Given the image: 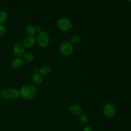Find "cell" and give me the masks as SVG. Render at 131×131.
<instances>
[{"label": "cell", "instance_id": "obj_1", "mask_svg": "<svg viewBox=\"0 0 131 131\" xmlns=\"http://www.w3.org/2000/svg\"><path fill=\"white\" fill-rule=\"evenodd\" d=\"M20 94L24 98L31 99L36 96L37 94V90L34 86L31 84H27L21 88Z\"/></svg>", "mask_w": 131, "mask_h": 131}, {"label": "cell", "instance_id": "obj_2", "mask_svg": "<svg viewBox=\"0 0 131 131\" xmlns=\"http://www.w3.org/2000/svg\"><path fill=\"white\" fill-rule=\"evenodd\" d=\"M20 95V92L12 88H6L3 90L1 92V96L2 98L7 99H14L18 97Z\"/></svg>", "mask_w": 131, "mask_h": 131}, {"label": "cell", "instance_id": "obj_3", "mask_svg": "<svg viewBox=\"0 0 131 131\" xmlns=\"http://www.w3.org/2000/svg\"><path fill=\"white\" fill-rule=\"evenodd\" d=\"M36 41L40 46L45 47L48 45L50 41V37L48 33L41 31L37 33Z\"/></svg>", "mask_w": 131, "mask_h": 131}, {"label": "cell", "instance_id": "obj_4", "mask_svg": "<svg viewBox=\"0 0 131 131\" xmlns=\"http://www.w3.org/2000/svg\"><path fill=\"white\" fill-rule=\"evenodd\" d=\"M72 23L68 18H62L60 19L57 23V26L60 30L63 31L69 30L72 28Z\"/></svg>", "mask_w": 131, "mask_h": 131}, {"label": "cell", "instance_id": "obj_5", "mask_svg": "<svg viewBox=\"0 0 131 131\" xmlns=\"http://www.w3.org/2000/svg\"><path fill=\"white\" fill-rule=\"evenodd\" d=\"M60 53L64 56H69L71 55L73 51V47L72 43L66 42L62 43L59 48Z\"/></svg>", "mask_w": 131, "mask_h": 131}, {"label": "cell", "instance_id": "obj_6", "mask_svg": "<svg viewBox=\"0 0 131 131\" xmlns=\"http://www.w3.org/2000/svg\"><path fill=\"white\" fill-rule=\"evenodd\" d=\"M103 113L107 117L111 118L113 117L116 113V106L112 103L107 104L104 107Z\"/></svg>", "mask_w": 131, "mask_h": 131}, {"label": "cell", "instance_id": "obj_7", "mask_svg": "<svg viewBox=\"0 0 131 131\" xmlns=\"http://www.w3.org/2000/svg\"><path fill=\"white\" fill-rule=\"evenodd\" d=\"M13 53L17 57H23L25 53L24 46L19 42L15 43L13 48Z\"/></svg>", "mask_w": 131, "mask_h": 131}, {"label": "cell", "instance_id": "obj_8", "mask_svg": "<svg viewBox=\"0 0 131 131\" xmlns=\"http://www.w3.org/2000/svg\"><path fill=\"white\" fill-rule=\"evenodd\" d=\"M36 41V38L34 36H29L26 37L23 41L24 47L27 48H30L33 47Z\"/></svg>", "mask_w": 131, "mask_h": 131}, {"label": "cell", "instance_id": "obj_9", "mask_svg": "<svg viewBox=\"0 0 131 131\" xmlns=\"http://www.w3.org/2000/svg\"><path fill=\"white\" fill-rule=\"evenodd\" d=\"M24 63V60L21 57H16L11 62V66L15 69L20 68Z\"/></svg>", "mask_w": 131, "mask_h": 131}, {"label": "cell", "instance_id": "obj_10", "mask_svg": "<svg viewBox=\"0 0 131 131\" xmlns=\"http://www.w3.org/2000/svg\"><path fill=\"white\" fill-rule=\"evenodd\" d=\"M70 112L74 115H79L82 112L81 107L77 104H73L71 105L69 108Z\"/></svg>", "mask_w": 131, "mask_h": 131}, {"label": "cell", "instance_id": "obj_11", "mask_svg": "<svg viewBox=\"0 0 131 131\" xmlns=\"http://www.w3.org/2000/svg\"><path fill=\"white\" fill-rule=\"evenodd\" d=\"M32 80L36 84H40L43 81V77L40 73H35L32 76Z\"/></svg>", "mask_w": 131, "mask_h": 131}, {"label": "cell", "instance_id": "obj_12", "mask_svg": "<svg viewBox=\"0 0 131 131\" xmlns=\"http://www.w3.org/2000/svg\"><path fill=\"white\" fill-rule=\"evenodd\" d=\"M51 72L52 69L48 66H44L40 69V73L43 75H49L51 74Z\"/></svg>", "mask_w": 131, "mask_h": 131}, {"label": "cell", "instance_id": "obj_13", "mask_svg": "<svg viewBox=\"0 0 131 131\" xmlns=\"http://www.w3.org/2000/svg\"><path fill=\"white\" fill-rule=\"evenodd\" d=\"M23 57L24 58V60H25V61H28V62L32 61L34 59L33 54L30 52H25Z\"/></svg>", "mask_w": 131, "mask_h": 131}, {"label": "cell", "instance_id": "obj_14", "mask_svg": "<svg viewBox=\"0 0 131 131\" xmlns=\"http://www.w3.org/2000/svg\"><path fill=\"white\" fill-rule=\"evenodd\" d=\"M26 31L30 36H34L36 33L35 26L32 25H29L27 26Z\"/></svg>", "mask_w": 131, "mask_h": 131}, {"label": "cell", "instance_id": "obj_15", "mask_svg": "<svg viewBox=\"0 0 131 131\" xmlns=\"http://www.w3.org/2000/svg\"><path fill=\"white\" fill-rule=\"evenodd\" d=\"M8 19V14L5 11H0V24L5 23Z\"/></svg>", "mask_w": 131, "mask_h": 131}, {"label": "cell", "instance_id": "obj_16", "mask_svg": "<svg viewBox=\"0 0 131 131\" xmlns=\"http://www.w3.org/2000/svg\"><path fill=\"white\" fill-rule=\"evenodd\" d=\"M78 120L81 123H85L88 121V118L85 114H80L78 115Z\"/></svg>", "mask_w": 131, "mask_h": 131}, {"label": "cell", "instance_id": "obj_17", "mask_svg": "<svg viewBox=\"0 0 131 131\" xmlns=\"http://www.w3.org/2000/svg\"><path fill=\"white\" fill-rule=\"evenodd\" d=\"M6 27L2 24H0V36L4 35L7 32Z\"/></svg>", "mask_w": 131, "mask_h": 131}, {"label": "cell", "instance_id": "obj_18", "mask_svg": "<svg viewBox=\"0 0 131 131\" xmlns=\"http://www.w3.org/2000/svg\"><path fill=\"white\" fill-rule=\"evenodd\" d=\"M80 41V38L78 35H74L71 38V42L73 44H77Z\"/></svg>", "mask_w": 131, "mask_h": 131}, {"label": "cell", "instance_id": "obj_19", "mask_svg": "<svg viewBox=\"0 0 131 131\" xmlns=\"http://www.w3.org/2000/svg\"><path fill=\"white\" fill-rule=\"evenodd\" d=\"M35 30H36V33H39V32H41V27H40V26H38V25H37V26H35Z\"/></svg>", "mask_w": 131, "mask_h": 131}, {"label": "cell", "instance_id": "obj_20", "mask_svg": "<svg viewBox=\"0 0 131 131\" xmlns=\"http://www.w3.org/2000/svg\"><path fill=\"white\" fill-rule=\"evenodd\" d=\"M33 70L35 73H40V68L38 66H36L34 68Z\"/></svg>", "mask_w": 131, "mask_h": 131}, {"label": "cell", "instance_id": "obj_21", "mask_svg": "<svg viewBox=\"0 0 131 131\" xmlns=\"http://www.w3.org/2000/svg\"><path fill=\"white\" fill-rule=\"evenodd\" d=\"M83 131H92V128L90 126H87L83 129Z\"/></svg>", "mask_w": 131, "mask_h": 131}]
</instances>
